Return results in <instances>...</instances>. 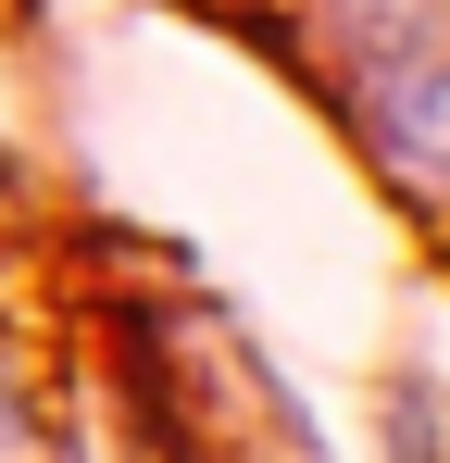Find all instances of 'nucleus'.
<instances>
[{
  "label": "nucleus",
  "instance_id": "1",
  "mask_svg": "<svg viewBox=\"0 0 450 463\" xmlns=\"http://www.w3.org/2000/svg\"><path fill=\"white\" fill-rule=\"evenodd\" d=\"M338 113L413 201H450V0H313Z\"/></svg>",
  "mask_w": 450,
  "mask_h": 463
},
{
  "label": "nucleus",
  "instance_id": "2",
  "mask_svg": "<svg viewBox=\"0 0 450 463\" xmlns=\"http://www.w3.org/2000/svg\"><path fill=\"white\" fill-rule=\"evenodd\" d=\"M0 463H51V413H38V376H25L13 326H0Z\"/></svg>",
  "mask_w": 450,
  "mask_h": 463
},
{
  "label": "nucleus",
  "instance_id": "3",
  "mask_svg": "<svg viewBox=\"0 0 450 463\" xmlns=\"http://www.w3.org/2000/svg\"><path fill=\"white\" fill-rule=\"evenodd\" d=\"M438 451H450V426H438V401L413 388V401H400V463H438Z\"/></svg>",
  "mask_w": 450,
  "mask_h": 463
}]
</instances>
